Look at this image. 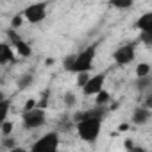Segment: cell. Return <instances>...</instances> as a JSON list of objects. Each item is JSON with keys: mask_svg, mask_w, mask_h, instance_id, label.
Here are the masks:
<instances>
[{"mask_svg": "<svg viewBox=\"0 0 152 152\" xmlns=\"http://www.w3.org/2000/svg\"><path fill=\"white\" fill-rule=\"evenodd\" d=\"M97 50H99V45L91 43L90 47H86L79 54H72V56L64 57V61H63L64 70L66 72H73V73H88V72H91L93 64H95Z\"/></svg>", "mask_w": 152, "mask_h": 152, "instance_id": "obj_1", "label": "cell"}, {"mask_svg": "<svg viewBox=\"0 0 152 152\" xmlns=\"http://www.w3.org/2000/svg\"><path fill=\"white\" fill-rule=\"evenodd\" d=\"M75 129H77V136L86 141V143H97L102 132V118L99 116H84L75 122Z\"/></svg>", "mask_w": 152, "mask_h": 152, "instance_id": "obj_2", "label": "cell"}, {"mask_svg": "<svg viewBox=\"0 0 152 152\" xmlns=\"http://www.w3.org/2000/svg\"><path fill=\"white\" fill-rule=\"evenodd\" d=\"M59 134L56 131H50V132H45L43 136H39L32 147L29 148V152H59Z\"/></svg>", "mask_w": 152, "mask_h": 152, "instance_id": "obj_3", "label": "cell"}, {"mask_svg": "<svg viewBox=\"0 0 152 152\" xmlns=\"http://www.w3.org/2000/svg\"><path fill=\"white\" fill-rule=\"evenodd\" d=\"M22 124H23V129L27 131H34V129H39L47 124V113L43 107H32V109H27L23 111L22 115Z\"/></svg>", "mask_w": 152, "mask_h": 152, "instance_id": "obj_4", "label": "cell"}, {"mask_svg": "<svg viewBox=\"0 0 152 152\" xmlns=\"http://www.w3.org/2000/svg\"><path fill=\"white\" fill-rule=\"evenodd\" d=\"M136 47H138V41H127L124 45H120L115 52H113V61L118 64V66H127L134 61L136 57Z\"/></svg>", "mask_w": 152, "mask_h": 152, "instance_id": "obj_5", "label": "cell"}, {"mask_svg": "<svg viewBox=\"0 0 152 152\" xmlns=\"http://www.w3.org/2000/svg\"><path fill=\"white\" fill-rule=\"evenodd\" d=\"M47 9H48V4L47 2H36V4H29L23 11H22V16L25 22L36 25V23H41L45 18H47Z\"/></svg>", "mask_w": 152, "mask_h": 152, "instance_id": "obj_6", "label": "cell"}, {"mask_svg": "<svg viewBox=\"0 0 152 152\" xmlns=\"http://www.w3.org/2000/svg\"><path fill=\"white\" fill-rule=\"evenodd\" d=\"M7 38H9V45L13 47V50L20 56V57H31L32 56V48H31V45L16 32V31H13V29H9L7 31Z\"/></svg>", "mask_w": 152, "mask_h": 152, "instance_id": "obj_7", "label": "cell"}, {"mask_svg": "<svg viewBox=\"0 0 152 152\" xmlns=\"http://www.w3.org/2000/svg\"><path fill=\"white\" fill-rule=\"evenodd\" d=\"M106 77L107 75L102 72V73H95V75H90V79L86 83V86L83 88V95L84 97H95L97 93H100L106 86Z\"/></svg>", "mask_w": 152, "mask_h": 152, "instance_id": "obj_8", "label": "cell"}, {"mask_svg": "<svg viewBox=\"0 0 152 152\" xmlns=\"http://www.w3.org/2000/svg\"><path fill=\"white\" fill-rule=\"evenodd\" d=\"M150 116H152V111L150 109H147L143 106H138L132 111V115H131V122L134 125H147L150 122Z\"/></svg>", "mask_w": 152, "mask_h": 152, "instance_id": "obj_9", "label": "cell"}, {"mask_svg": "<svg viewBox=\"0 0 152 152\" xmlns=\"http://www.w3.org/2000/svg\"><path fill=\"white\" fill-rule=\"evenodd\" d=\"M15 61V50L7 41H0V66Z\"/></svg>", "mask_w": 152, "mask_h": 152, "instance_id": "obj_10", "label": "cell"}, {"mask_svg": "<svg viewBox=\"0 0 152 152\" xmlns=\"http://www.w3.org/2000/svg\"><path fill=\"white\" fill-rule=\"evenodd\" d=\"M136 27L140 29V32H152V13L147 11V13H143L141 16H138Z\"/></svg>", "mask_w": 152, "mask_h": 152, "instance_id": "obj_11", "label": "cell"}, {"mask_svg": "<svg viewBox=\"0 0 152 152\" xmlns=\"http://www.w3.org/2000/svg\"><path fill=\"white\" fill-rule=\"evenodd\" d=\"M32 83H34V75H32V73H23V75H20V77L16 79V86H18L20 90L31 88Z\"/></svg>", "mask_w": 152, "mask_h": 152, "instance_id": "obj_12", "label": "cell"}, {"mask_svg": "<svg viewBox=\"0 0 152 152\" xmlns=\"http://www.w3.org/2000/svg\"><path fill=\"white\" fill-rule=\"evenodd\" d=\"M150 86H152V75H148V77H140V79H136V90L138 91H147L148 93V90H150Z\"/></svg>", "mask_w": 152, "mask_h": 152, "instance_id": "obj_13", "label": "cell"}, {"mask_svg": "<svg viewBox=\"0 0 152 152\" xmlns=\"http://www.w3.org/2000/svg\"><path fill=\"white\" fill-rule=\"evenodd\" d=\"M109 100H111V95H109L106 90H102L100 93L95 95V106H97V107H106V106L109 104Z\"/></svg>", "mask_w": 152, "mask_h": 152, "instance_id": "obj_14", "label": "cell"}, {"mask_svg": "<svg viewBox=\"0 0 152 152\" xmlns=\"http://www.w3.org/2000/svg\"><path fill=\"white\" fill-rule=\"evenodd\" d=\"M150 72H152V68H150L148 63H138V66H136V79H140V77H148Z\"/></svg>", "mask_w": 152, "mask_h": 152, "instance_id": "obj_15", "label": "cell"}, {"mask_svg": "<svg viewBox=\"0 0 152 152\" xmlns=\"http://www.w3.org/2000/svg\"><path fill=\"white\" fill-rule=\"evenodd\" d=\"M9 109H11V102L6 99L4 102H0V125H2L6 120H7V115H9Z\"/></svg>", "mask_w": 152, "mask_h": 152, "instance_id": "obj_16", "label": "cell"}, {"mask_svg": "<svg viewBox=\"0 0 152 152\" xmlns=\"http://www.w3.org/2000/svg\"><path fill=\"white\" fill-rule=\"evenodd\" d=\"M134 6V0H111V7L115 9H131Z\"/></svg>", "mask_w": 152, "mask_h": 152, "instance_id": "obj_17", "label": "cell"}, {"mask_svg": "<svg viewBox=\"0 0 152 152\" xmlns=\"http://www.w3.org/2000/svg\"><path fill=\"white\" fill-rule=\"evenodd\" d=\"M125 150H127V152H147V148H145V147H141V145L134 143L132 140H125Z\"/></svg>", "mask_w": 152, "mask_h": 152, "instance_id": "obj_18", "label": "cell"}, {"mask_svg": "<svg viewBox=\"0 0 152 152\" xmlns=\"http://www.w3.org/2000/svg\"><path fill=\"white\" fill-rule=\"evenodd\" d=\"M63 102L66 107H73L75 104H77V95H75L73 91H66L64 97H63Z\"/></svg>", "mask_w": 152, "mask_h": 152, "instance_id": "obj_19", "label": "cell"}, {"mask_svg": "<svg viewBox=\"0 0 152 152\" xmlns=\"http://www.w3.org/2000/svg\"><path fill=\"white\" fill-rule=\"evenodd\" d=\"M13 127H15V124L11 122V120H6L2 125H0V131H2V136L6 138V136H11L13 134Z\"/></svg>", "mask_w": 152, "mask_h": 152, "instance_id": "obj_20", "label": "cell"}, {"mask_svg": "<svg viewBox=\"0 0 152 152\" xmlns=\"http://www.w3.org/2000/svg\"><path fill=\"white\" fill-rule=\"evenodd\" d=\"M138 41L145 47H152V32H140Z\"/></svg>", "mask_w": 152, "mask_h": 152, "instance_id": "obj_21", "label": "cell"}, {"mask_svg": "<svg viewBox=\"0 0 152 152\" xmlns=\"http://www.w3.org/2000/svg\"><path fill=\"white\" fill-rule=\"evenodd\" d=\"M22 25H23V16H22V13H18V15H15L13 20H11V29L16 31V29H20Z\"/></svg>", "mask_w": 152, "mask_h": 152, "instance_id": "obj_22", "label": "cell"}, {"mask_svg": "<svg viewBox=\"0 0 152 152\" xmlns=\"http://www.w3.org/2000/svg\"><path fill=\"white\" fill-rule=\"evenodd\" d=\"M88 79H90V73H77V86L83 90V88L86 86Z\"/></svg>", "mask_w": 152, "mask_h": 152, "instance_id": "obj_23", "label": "cell"}, {"mask_svg": "<svg viewBox=\"0 0 152 152\" xmlns=\"http://www.w3.org/2000/svg\"><path fill=\"white\" fill-rule=\"evenodd\" d=\"M4 147H6V148H9V150H11L13 147H16L15 138H13V136H6V138H4Z\"/></svg>", "mask_w": 152, "mask_h": 152, "instance_id": "obj_24", "label": "cell"}, {"mask_svg": "<svg viewBox=\"0 0 152 152\" xmlns=\"http://www.w3.org/2000/svg\"><path fill=\"white\" fill-rule=\"evenodd\" d=\"M9 152H29L27 148H23V147H20V145H16V147H13Z\"/></svg>", "mask_w": 152, "mask_h": 152, "instance_id": "obj_25", "label": "cell"}, {"mask_svg": "<svg viewBox=\"0 0 152 152\" xmlns=\"http://www.w3.org/2000/svg\"><path fill=\"white\" fill-rule=\"evenodd\" d=\"M4 100H6V93L0 90V102H4Z\"/></svg>", "mask_w": 152, "mask_h": 152, "instance_id": "obj_26", "label": "cell"}, {"mask_svg": "<svg viewBox=\"0 0 152 152\" xmlns=\"http://www.w3.org/2000/svg\"><path fill=\"white\" fill-rule=\"evenodd\" d=\"M118 129H120V131H127V124H120Z\"/></svg>", "mask_w": 152, "mask_h": 152, "instance_id": "obj_27", "label": "cell"}]
</instances>
